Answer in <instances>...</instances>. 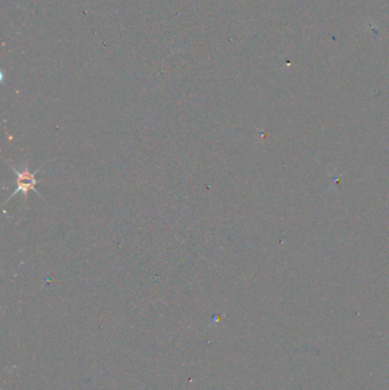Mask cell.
I'll use <instances>...</instances> for the list:
<instances>
[{
	"instance_id": "6da1fadb",
	"label": "cell",
	"mask_w": 389,
	"mask_h": 390,
	"mask_svg": "<svg viewBox=\"0 0 389 390\" xmlns=\"http://www.w3.org/2000/svg\"><path fill=\"white\" fill-rule=\"evenodd\" d=\"M8 166L11 167V168L13 169V171L15 172V175H16V186H17V187H16V189L14 191V193H13V194L9 196L8 200H11L12 198H14V196L17 194L18 192L23 193V196H24V199H28V194H29V192H30V191H34V193H37L39 196H41L40 192H39L37 189V185L39 184V183H41L42 180H38L37 178H35V176H37V173L40 171L41 168H39L38 170H35L34 172H31L30 170H29V167H28L27 163L24 165V168H23V170H17L14 166L9 165V163H8ZM8 200H7V201H8Z\"/></svg>"
}]
</instances>
